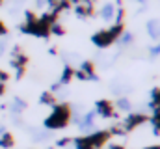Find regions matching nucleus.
Wrapping results in <instances>:
<instances>
[{
	"label": "nucleus",
	"instance_id": "nucleus-1",
	"mask_svg": "<svg viewBox=\"0 0 160 149\" xmlns=\"http://www.w3.org/2000/svg\"><path fill=\"white\" fill-rule=\"evenodd\" d=\"M69 116H71V110L67 105H58V106H54L52 114L45 119V127L47 129H62L67 125Z\"/></svg>",
	"mask_w": 160,
	"mask_h": 149
},
{
	"label": "nucleus",
	"instance_id": "nucleus-2",
	"mask_svg": "<svg viewBox=\"0 0 160 149\" xmlns=\"http://www.w3.org/2000/svg\"><path fill=\"white\" fill-rule=\"evenodd\" d=\"M121 32H123V24H114L110 30H101V32H97L95 36L91 37V41H93L95 47L106 49V47H110V43H114V41L121 36Z\"/></svg>",
	"mask_w": 160,
	"mask_h": 149
},
{
	"label": "nucleus",
	"instance_id": "nucleus-3",
	"mask_svg": "<svg viewBox=\"0 0 160 149\" xmlns=\"http://www.w3.org/2000/svg\"><path fill=\"white\" fill-rule=\"evenodd\" d=\"M95 114H99V116H102V117H110V116H114V110H112V105H110V101H97L95 103Z\"/></svg>",
	"mask_w": 160,
	"mask_h": 149
},
{
	"label": "nucleus",
	"instance_id": "nucleus-4",
	"mask_svg": "<svg viewBox=\"0 0 160 149\" xmlns=\"http://www.w3.org/2000/svg\"><path fill=\"white\" fill-rule=\"evenodd\" d=\"M145 121V116L143 114H130L128 117H127V121H125V129H132V127H136V125H140V123H143Z\"/></svg>",
	"mask_w": 160,
	"mask_h": 149
},
{
	"label": "nucleus",
	"instance_id": "nucleus-5",
	"mask_svg": "<svg viewBox=\"0 0 160 149\" xmlns=\"http://www.w3.org/2000/svg\"><path fill=\"white\" fill-rule=\"evenodd\" d=\"M114 15H116V8H114V4H104L102 9H101V19L106 21V23H110V21L114 19Z\"/></svg>",
	"mask_w": 160,
	"mask_h": 149
},
{
	"label": "nucleus",
	"instance_id": "nucleus-6",
	"mask_svg": "<svg viewBox=\"0 0 160 149\" xmlns=\"http://www.w3.org/2000/svg\"><path fill=\"white\" fill-rule=\"evenodd\" d=\"M78 71H82V73L86 74V78H88V80H97L95 71H93V64H91V62H82Z\"/></svg>",
	"mask_w": 160,
	"mask_h": 149
},
{
	"label": "nucleus",
	"instance_id": "nucleus-7",
	"mask_svg": "<svg viewBox=\"0 0 160 149\" xmlns=\"http://www.w3.org/2000/svg\"><path fill=\"white\" fill-rule=\"evenodd\" d=\"M147 34L153 37V39H160V23L158 21L151 19V21L147 23Z\"/></svg>",
	"mask_w": 160,
	"mask_h": 149
},
{
	"label": "nucleus",
	"instance_id": "nucleus-8",
	"mask_svg": "<svg viewBox=\"0 0 160 149\" xmlns=\"http://www.w3.org/2000/svg\"><path fill=\"white\" fill-rule=\"evenodd\" d=\"M91 11H93L91 2H80V4H77V15H80V17H88V15H91Z\"/></svg>",
	"mask_w": 160,
	"mask_h": 149
},
{
	"label": "nucleus",
	"instance_id": "nucleus-9",
	"mask_svg": "<svg viewBox=\"0 0 160 149\" xmlns=\"http://www.w3.org/2000/svg\"><path fill=\"white\" fill-rule=\"evenodd\" d=\"M73 73H75V71H73V67H71V65H65V67H63V71H62V76H60V82H58V84H62V86H63V84H67V82L73 78Z\"/></svg>",
	"mask_w": 160,
	"mask_h": 149
},
{
	"label": "nucleus",
	"instance_id": "nucleus-10",
	"mask_svg": "<svg viewBox=\"0 0 160 149\" xmlns=\"http://www.w3.org/2000/svg\"><path fill=\"white\" fill-rule=\"evenodd\" d=\"M26 108V103L22 101V99H19V97H15L13 99V105H11V112L17 116V114H21V112Z\"/></svg>",
	"mask_w": 160,
	"mask_h": 149
},
{
	"label": "nucleus",
	"instance_id": "nucleus-11",
	"mask_svg": "<svg viewBox=\"0 0 160 149\" xmlns=\"http://www.w3.org/2000/svg\"><path fill=\"white\" fill-rule=\"evenodd\" d=\"M118 39H119V45H121V47H128V45H130V43L134 41L132 34H130V32H125V30L121 32V36L118 37Z\"/></svg>",
	"mask_w": 160,
	"mask_h": 149
},
{
	"label": "nucleus",
	"instance_id": "nucleus-12",
	"mask_svg": "<svg viewBox=\"0 0 160 149\" xmlns=\"http://www.w3.org/2000/svg\"><path fill=\"white\" fill-rule=\"evenodd\" d=\"M0 146H2V147H11V146H13V138H11L9 132H4V134L0 136Z\"/></svg>",
	"mask_w": 160,
	"mask_h": 149
},
{
	"label": "nucleus",
	"instance_id": "nucleus-13",
	"mask_svg": "<svg viewBox=\"0 0 160 149\" xmlns=\"http://www.w3.org/2000/svg\"><path fill=\"white\" fill-rule=\"evenodd\" d=\"M118 108H119V110H130L132 105H130V101H128L127 97H119V101H118Z\"/></svg>",
	"mask_w": 160,
	"mask_h": 149
},
{
	"label": "nucleus",
	"instance_id": "nucleus-14",
	"mask_svg": "<svg viewBox=\"0 0 160 149\" xmlns=\"http://www.w3.org/2000/svg\"><path fill=\"white\" fill-rule=\"evenodd\" d=\"M39 101L43 103V105H52V103H54V97H52V93H50V91H45V93L41 95Z\"/></svg>",
	"mask_w": 160,
	"mask_h": 149
},
{
	"label": "nucleus",
	"instance_id": "nucleus-15",
	"mask_svg": "<svg viewBox=\"0 0 160 149\" xmlns=\"http://www.w3.org/2000/svg\"><path fill=\"white\" fill-rule=\"evenodd\" d=\"M50 32L56 34V36H62V34H63V28H62L58 23H52V24H50Z\"/></svg>",
	"mask_w": 160,
	"mask_h": 149
},
{
	"label": "nucleus",
	"instance_id": "nucleus-16",
	"mask_svg": "<svg viewBox=\"0 0 160 149\" xmlns=\"http://www.w3.org/2000/svg\"><path fill=\"white\" fill-rule=\"evenodd\" d=\"M149 54H151V56H160V43L149 49Z\"/></svg>",
	"mask_w": 160,
	"mask_h": 149
},
{
	"label": "nucleus",
	"instance_id": "nucleus-17",
	"mask_svg": "<svg viewBox=\"0 0 160 149\" xmlns=\"http://www.w3.org/2000/svg\"><path fill=\"white\" fill-rule=\"evenodd\" d=\"M4 50H6V39H4V37H0V56L4 54Z\"/></svg>",
	"mask_w": 160,
	"mask_h": 149
},
{
	"label": "nucleus",
	"instance_id": "nucleus-18",
	"mask_svg": "<svg viewBox=\"0 0 160 149\" xmlns=\"http://www.w3.org/2000/svg\"><path fill=\"white\" fill-rule=\"evenodd\" d=\"M34 4H36V8H43L47 4V0H34Z\"/></svg>",
	"mask_w": 160,
	"mask_h": 149
},
{
	"label": "nucleus",
	"instance_id": "nucleus-19",
	"mask_svg": "<svg viewBox=\"0 0 160 149\" xmlns=\"http://www.w3.org/2000/svg\"><path fill=\"white\" fill-rule=\"evenodd\" d=\"M58 2H60V0H47V4H48V6H50V8H54V6H56V4H58Z\"/></svg>",
	"mask_w": 160,
	"mask_h": 149
},
{
	"label": "nucleus",
	"instance_id": "nucleus-20",
	"mask_svg": "<svg viewBox=\"0 0 160 149\" xmlns=\"http://www.w3.org/2000/svg\"><path fill=\"white\" fill-rule=\"evenodd\" d=\"M6 36V28H4V24L0 23V37H4Z\"/></svg>",
	"mask_w": 160,
	"mask_h": 149
},
{
	"label": "nucleus",
	"instance_id": "nucleus-21",
	"mask_svg": "<svg viewBox=\"0 0 160 149\" xmlns=\"http://www.w3.org/2000/svg\"><path fill=\"white\" fill-rule=\"evenodd\" d=\"M136 2H140V4H145V0H136Z\"/></svg>",
	"mask_w": 160,
	"mask_h": 149
},
{
	"label": "nucleus",
	"instance_id": "nucleus-22",
	"mask_svg": "<svg viewBox=\"0 0 160 149\" xmlns=\"http://www.w3.org/2000/svg\"><path fill=\"white\" fill-rule=\"evenodd\" d=\"M82 2H89V0H82Z\"/></svg>",
	"mask_w": 160,
	"mask_h": 149
},
{
	"label": "nucleus",
	"instance_id": "nucleus-23",
	"mask_svg": "<svg viewBox=\"0 0 160 149\" xmlns=\"http://www.w3.org/2000/svg\"><path fill=\"white\" fill-rule=\"evenodd\" d=\"M0 4H2V0H0Z\"/></svg>",
	"mask_w": 160,
	"mask_h": 149
}]
</instances>
